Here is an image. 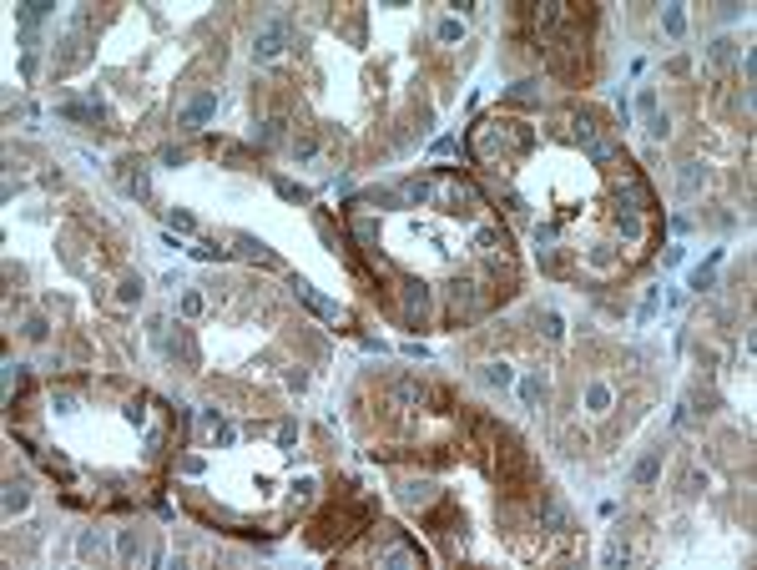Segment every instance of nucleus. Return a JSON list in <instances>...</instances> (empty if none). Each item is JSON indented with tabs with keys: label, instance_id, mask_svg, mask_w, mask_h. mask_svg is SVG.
<instances>
[{
	"label": "nucleus",
	"instance_id": "1",
	"mask_svg": "<svg viewBox=\"0 0 757 570\" xmlns=\"http://www.w3.org/2000/svg\"><path fill=\"white\" fill-rule=\"evenodd\" d=\"M374 515H379V505L374 500H343V505H333L328 515L313 525V545L318 550H333V545H343V540H354L359 530H369L374 525Z\"/></svg>",
	"mask_w": 757,
	"mask_h": 570
},
{
	"label": "nucleus",
	"instance_id": "2",
	"mask_svg": "<svg viewBox=\"0 0 757 570\" xmlns=\"http://www.w3.org/2000/svg\"><path fill=\"white\" fill-rule=\"evenodd\" d=\"M429 197H439L444 212H475V207H480V192L464 182V177H454V172H434V177H429Z\"/></svg>",
	"mask_w": 757,
	"mask_h": 570
},
{
	"label": "nucleus",
	"instance_id": "3",
	"mask_svg": "<svg viewBox=\"0 0 757 570\" xmlns=\"http://www.w3.org/2000/svg\"><path fill=\"white\" fill-rule=\"evenodd\" d=\"M490 308V298H480V283H454L449 288V313H454V323H470V318H480Z\"/></svg>",
	"mask_w": 757,
	"mask_h": 570
},
{
	"label": "nucleus",
	"instance_id": "4",
	"mask_svg": "<svg viewBox=\"0 0 757 570\" xmlns=\"http://www.w3.org/2000/svg\"><path fill=\"white\" fill-rule=\"evenodd\" d=\"M288 36H293V21H288V16H273V21L258 31V46H253V56H258V61H273V56L288 46Z\"/></svg>",
	"mask_w": 757,
	"mask_h": 570
},
{
	"label": "nucleus",
	"instance_id": "5",
	"mask_svg": "<svg viewBox=\"0 0 757 570\" xmlns=\"http://www.w3.org/2000/svg\"><path fill=\"white\" fill-rule=\"evenodd\" d=\"M399 288H404V323L419 328V323H424V313H429V288H424L419 278H404Z\"/></svg>",
	"mask_w": 757,
	"mask_h": 570
},
{
	"label": "nucleus",
	"instance_id": "6",
	"mask_svg": "<svg viewBox=\"0 0 757 570\" xmlns=\"http://www.w3.org/2000/svg\"><path fill=\"white\" fill-rule=\"evenodd\" d=\"M212 111H217V91H202V96H192L182 111H177V127H187V132H197L207 117H212Z\"/></svg>",
	"mask_w": 757,
	"mask_h": 570
},
{
	"label": "nucleus",
	"instance_id": "7",
	"mask_svg": "<svg viewBox=\"0 0 757 570\" xmlns=\"http://www.w3.org/2000/svg\"><path fill=\"white\" fill-rule=\"evenodd\" d=\"M621 197H626V207H631V212H647V207H657V202H652V187H647L642 177H636V172H621Z\"/></svg>",
	"mask_w": 757,
	"mask_h": 570
},
{
	"label": "nucleus",
	"instance_id": "8",
	"mask_svg": "<svg viewBox=\"0 0 757 570\" xmlns=\"http://www.w3.org/2000/svg\"><path fill=\"white\" fill-rule=\"evenodd\" d=\"M288 288H293V293H298V298H303V303H308V308H313L318 318H333V323L343 318V313H338V303H328V298H318V293L308 288V283H303V278H288Z\"/></svg>",
	"mask_w": 757,
	"mask_h": 570
},
{
	"label": "nucleus",
	"instance_id": "9",
	"mask_svg": "<svg viewBox=\"0 0 757 570\" xmlns=\"http://www.w3.org/2000/svg\"><path fill=\"white\" fill-rule=\"evenodd\" d=\"M122 187L137 192V197H147V167H142V162H132V157L122 162Z\"/></svg>",
	"mask_w": 757,
	"mask_h": 570
},
{
	"label": "nucleus",
	"instance_id": "10",
	"mask_svg": "<svg viewBox=\"0 0 757 570\" xmlns=\"http://www.w3.org/2000/svg\"><path fill=\"white\" fill-rule=\"evenodd\" d=\"M379 560H384V565H424L419 545H389V550H384Z\"/></svg>",
	"mask_w": 757,
	"mask_h": 570
},
{
	"label": "nucleus",
	"instance_id": "11",
	"mask_svg": "<svg viewBox=\"0 0 757 570\" xmlns=\"http://www.w3.org/2000/svg\"><path fill=\"white\" fill-rule=\"evenodd\" d=\"M657 470H662V449H647V460L631 470V480H636V485H652V480H657Z\"/></svg>",
	"mask_w": 757,
	"mask_h": 570
},
{
	"label": "nucleus",
	"instance_id": "12",
	"mask_svg": "<svg viewBox=\"0 0 757 570\" xmlns=\"http://www.w3.org/2000/svg\"><path fill=\"white\" fill-rule=\"evenodd\" d=\"M444 490H434V485H404V505H434Z\"/></svg>",
	"mask_w": 757,
	"mask_h": 570
},
{
	"label": "nucleus",
	"instance_id": "13",
	"mask_svg": "<svg viewBox=\"0 0 757 570\" xmlns=\"http://www.w3.org/2000/svg\"><path fill=\"white\" fill-rule=\"evenodd\" d=\"M238 253H243L248 263H273V248H263L258 238H238Z\"/></svg>",
	"mask_w": 757,
	"mask_h": 570
},
{
	"label": "nucleus",
	"instance_id": "14",
	"mask_svg": "<svg viewBox=\"0 0 757 570\" xmlns=\"http://www.w3.org/2000/svg\"><path fill=\"white\" fill-rule=\"evenodd\" d=\"M283 127H288L283 117H268L263 132H258V147H278V142H283Z\"/></svg>",
	"mask_w": 757,
	"mask_h": 570
},
{
	"label": "nucleus",
	"instance_id": "15",
	"mask_svg": "<svg viewBox=\"0 0 757 570\" xmlns=\"http://www.w3.org/2000/svg\"><path fill=\"white\" fill-rule=\"evenodd\" d=\"M26 500H31V495H26V485H21V480H11V485H6V515L26 510Z\"/></svg>",
	"mask_w": 757,
	"mask_h": 570
},
{
	"label": "nucleus",
	"instance_id": "16",
	"mask_svg": "<svg viewBox=\"0 0 757 570\" xmlns=\"http://www.w3.org/2000/svg\"><path fill=\"white\" fill-rule=\"evenodd\" d=\"M696 187H702V167L686 162V167H682V192H696Z\"/></svg>",
	"mask_w": 757,
	"mask_h": 570
},
{
	"label": "nucleus",
	"instance_id": "17",
	"mask_svg": "<svg viewBox=\"0 0 757 570\" xmlns=\"http://www.w3.org/2000/svg\"><path fill=\"white\" fill-rule=\"evenodd\" d=\"M662 21H667V36H682V31H686V16H682V6H667V16H662Z\"/></svg>",
	"mask_w": 757,
	"mask_h": 570
},
{
	"label": "nucleus",
	"instance_id": "18",
	"mask_svg": "<svg viewBox=\"0 0 757 570\" xmlns=\"http://www.w3.org/2000/svg\"><path fill=\"white\" fill-rule=\"evenodd\" d=\"M459 36H464V26H459V21H439V41H444V46H454Z\"/></svg>",
	"mask_w": 757,
	"mask_h": 570
},
{
	"label": "nucleus",
	"instance_id": "19",
	"mask_svg": "<svg viewBox=\"0 0 757 570\" xmlns=\"http://www.w3.org/2000/svg\"><path fill=\"white\" fill-rule=\"evenodd\" d=\"M485 384H500V389H505V384H510V369H505V364H485Z\"/></svg>",
	"mask_w": 757,
	"mask_h": 570
},
{
	"label": "nucleus",
	"instance_id": "20",
	"mask_svg": "<svg viewBox=\"0 0 757 570\" xmlns=\"http://www.w3.org/2000/svg\"><path fill=\"white\" fill-rule=\"evenodd\" d=\"M116 298H122V303H137V298H142V283H137V278H127L122 288H116Z\"/></svg>",
	"mask_w": 757,
	"mask_h": 570
},
{
	"label": "nucleus",
	"instance_id": "21",
	"mask_svg": "<svg viewBox=\"0 0 757 570\" xmlns=\"http://www.w3.org/2000/svg\"><path fill=\"white\" fill-rule=\"evenodd\" d=\"M586 399H591V409H606V404H611V389H606V384H591Z\"/></svg>",
	"mask_w": 757,
	"mask_h": 570
},
{
	"label": "nucleus",
	"instance_id": "22",
	"mask_svg": "<svg viewBox=\"0 0 757 570\" xmlns=\"http://www.w3.org/2000/svg\"><path fill=\"white\" fill-rule=\"evenodd\" d=\"M313 152H318V142H313V137H298V142H293V157H298V162H308Z\"/></svg>",
	"mask_w": 757,
	"mask_h": 570
},
{
	"label": "nucleus",
	"instance_id": "23",
	"mask_svg": "<svg viewBox=\"0 0 757 570\" xmlns=\"http://www.w3.org/2000/svg\"><path fill=\"white\" fill-rule=\"evenodd\" d=\"M157 157H162V162H167V167H182V157H187V152H182V147H172V142H167V147H162V152H157Z\"/></svg>",
	"mask_w": 757,
	"mask_h": 570
},
{
	"label": "nucleus",
	"instance_id": "24",
	"mask_svg": "<svg viewBox=\"0 0 757 570\" xmlns=\"http://www.w3.org/2000/svg\"><path fill=\"white\" fill-rule=\"evenodd\" d=\"M278 192H283L288 202H308V192H303V187H293V182H278Z\"/></svg>",
	"mask_w": 757,
	"mask_h": 570
},
{
	"label": "nucleus",
	"instance_id": "25",
	"mask_svg": "<svg viewBox=\"0 0 757 570\" xmlns=\"http://www.w3.org/2000/svg\"><path fill=\"white\" fill-rule=\"evenodd\" d=\"M647 132L662 142V137H667V117H657V111H652V117H647Z\"/></svg>",
	"mask_w": 757,
	"mask_h": 570
},
{
	"label": "nucleus",
	"instance_id": "26",
	"mask_svg": "<svg viewBox=\"0 0 757 570\" xmlns=\"http://www.w3.org/2000/svg\"><path fill=\"white\" fill-rule=\"evenodd\" d=\"M182 313H187V318L202 313V298H197V293H182Z\"/></svg>",
	"mask_w": 757,
	"mask_h": 570
},
{
	"label": "nucleus",
	"instance_id": "27",
	"mask_svg": "<svg viewBox=\"0 0 757 570\" xmlns=\"http://www.w3.org/2000/svg\"><path fill=\"white\" fill-rule=\"evenodd\" d=\"M520 394H526V404H536V399H541V379H526V389H520Z\"/></svg>",
	"mask_w": 757,
	"mask_h": 570
},
{
	"label": "nucleus",
	"instance_id": "28",
	"mask_svg": "<svg viewBox=\"0 0 757 570\" xmlns=\"http://www.w3.org/2000/svg\"><path fill=\"white\" fill-rule=\"evenodd\" d=\"M26 338H46V318H31V323H26Z\"/></svg>",
	"mask_w": 757,
	"mask_h": 570
},
{
	"label": "nucleus",
	"instance_id": "29",
	"mask_svg": "<svg viewBox=\"0 0 757 570\" xmlns=\"http://www.w3.org/2000/svg\"><path fill=\"white\" fill-rule=\"evenodd\" d=\"M122 555L132 560V555H142V545H137V535H122Z\"/></svg>",
	"mask_w": 757,
	"mask_h": 570
}]
</instances>
